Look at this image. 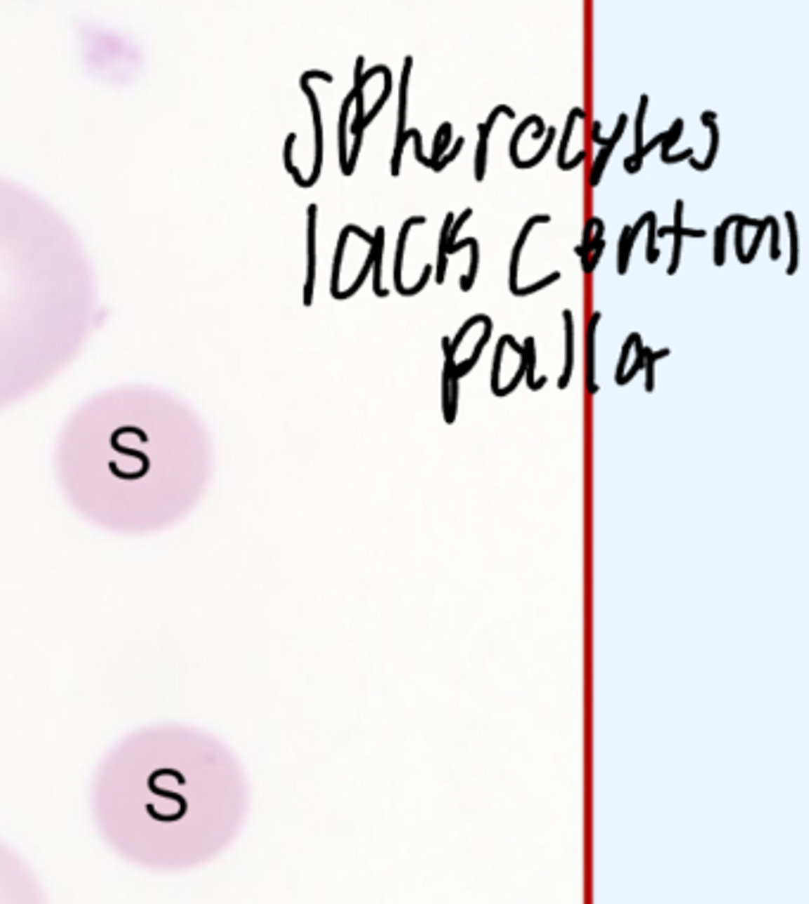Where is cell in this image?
I'll return each instance as SVG.
<instances>
[{
  "label": "cell",
  "instance_id": "1",
  "mask_svg": "<svg viewBox=\"0 0 809 904\" xmlns=\"http://www.w3.org/2000/svg\"><path fill=\"white\" fill-rule=\"evenodd\" d=\"M245 814L238 759L219 738L185 724L128 733L93 781V816L105 843L150 871H188L216 859Z\"/></svg>",
  "mask_w": 809,
  "mask_h": 904
},
{
  "label": "cell",
  "instance_id": "2",
  "mask_svg": "<svg viewBox=\"0 0 809 904\" xmlns=\"http://www.w3.org/2000/svg\"><path fill=\"white\" fill-rule=\"evenodd\" d=\"M0 904H46L39 878L5 843H0Z\"/></svg>",
  "mask_w": 809,
  "mask_h": 904
},
{
  "label": "cell",
  "instance_id": "3",
  "mask_svg": "<svg viewBox=\"0 0 809 904\" xmlns=\"http://www.w3.org/2000/svg\"><path fill=\"white\" fill-rule=\"evenodd\" d=\"M499 114H506L508 119H513L515 109L513 107H506V105H499V107H494V112L489 114V119L477 126V128H480V140H477V159H475V178L477 180H484V171H487V140H489V131H491V126H494V121L499 119Z\"/></svg>",
  "mask_w": 809,
  "mask_h": 904
},
{
  "label": "cell",
  "instance_id": "4",
  "mask_svg": "<svg viewBox=\"0 0 809 904\" xmlns=\"http://www.w3.org/2000/svg\"><path fill=\"white\" fill-rule=\"evenodd\" d=\"M601 311L591 314L589 326H587V392L589 394H599L601 387L596 385V328L601 323Z\"/></svg>",
  "mask_w": 809,
  "mask_h": 904
},
{
  "label": "cell",
  "instance_id": "5",
  "mask_svg": "<svg viewBox=\"0 0 809 904\" xmlns=\"http://www.w3.org/2000/svg\"><path fill=\"white\" fill-rule=\"evenodd\" d=\"M681 214H683V202H681V199H676V204H674V226H664V228H660L657 233H655L657 238H664V235L674 233V249H671V264H669V269H667L669 276H674L676 269H679V261H681V238H683V221H681Z\"/></svg>",
  "mask_w": 809,
  "mask_h": 904
},
{
  "label": "cell",
  "instance_id": "6",
  "mask_svg": "<svg viewBox=\"0 0 809 904\" xmlns=\"http://www.w3.org/2000/svg\"><path fill=\"white\" fill-rule=\"evenodd\" d=\"M549 221H551V216H549V214H537V216H532V219L525 223V228L520 230V238H518V242H515V247H513V257H510V278H508V283H510V292L518 290L520 252H522V247H525L527 235H530V230H532L534 226H537V223H549Z\"/></svg>",
  "mask_w": 809,
  "mask_h": 904
},
{
  "label": "cell",
  "instance_id": "7",
  "mask_svg": "<svg viewBox=\"0 0 809 904\" xmlns=\"http://www.w3.org/2000/svg\"><path fill=\"white\" fill-rule=\"evenodd\" d=\"M563 321H565V371L558 380L560 390H565L570 385L572 366H575V323H572V311L570 309L563 311Z\"/></svg>",
  "mask_w": 809,
  "mask_h": 904
},
{
  "label": "cell",
  "instance_id": "8",
  "mask_svg": "<svg viewBox=\"0 0 809 904\" xmlns=\"http://www.w3.org/2000/svg\"><path fill=\"white\" fill-rule=\"evenodd\" d=\"M422 223H427L425 216H408L406 223L401 226V233H399V245H396V259H394V290L399 292L401 297H403V290H406L401 285V261H403V252H406L408 230L413 226H422Z\"/></svg>",
  "mask_w": 809,
  "mask_h": 904
},
{
  "label": "cell",
  "instance_id": "9",
  "mask_svg": "<svg viewBox=\"0 0 809 904\" xmlns=\"http://www.w3.org/2000/svg\"><path fill=\"white\" fill-rule=\"evenodd\" d=\"M385 228L380 226L377 230H375V235H373V242H370V247H373V292H375V297H387L389 292L387 290H382V285H380V280H382V249H385Z\"/></svg>",
  "mask_w": 809,
  "mask_h": 904
},
{
  "label": "cell",
  "instance_id": "10",
  "mask_svg": "<svg viewBox=\"0 0 809 904\" xmlns=\"http://www.w3.org/2000/svg\"><path fill=\"white\" fill-rule=\"evenodd\" d=\"M646 107H648V95H641L638 102V114H636V152L631 157L624 159V169L627 173H638L643 161H641V149H643V117H646Z\"/></svg>",
  "mask_w": 809,
  "mask_h": 904
},
{
  "label": "cell",
  "instance_id": "11",
  "mask_svg": "<svg viewBox=\"0 0 809 904\" xmlns=\"http://www.w3.org/2000/svg\"><path fill=\"white\" fill-rule=\"evenodd\" d=\"M410 69H413V58L403 60V74H401V88H399V128H396V138H401L406 133V107H408V79Z\"/></svg>",
  "mask_w": 809,
  "mask_h": 904
},
{
  "label": "cell",
  "instance_id": "12",
  "mask_svg": "<svg viewBox=\"0 0 809 904\" xmlns=\"http://www.w3.org/2000/svg\"><path fill=\"white\" fill-rule=\"evenodd\" d=\"M484 333H482V338H480V342L475 345V349H472V354H470V359L468 361H463V364H458L456 368H453V375L456 378H463V375H468V373L475 368V364L480 361V354H482V349L487 347V342H489V338H491V318L489 316H484Z\"/></svg>",
  "mask_w": 809,
  "mask_h": 904
},
{
  "label": "cell",
  "instance_id": "13",
  "mask_svg": "<svg viewBox=\"0 0 809 904\" xmlns=\"http://www.w3.org/2000/svg\"><path fill=\"white\" fill-rule=\"evenodd\" d=\"M453 219H456V216L449 211L446 219H444V226H441V235H439V261H437V273H434V280H437L439 285L446 280V247H449V230H451Z\"/></svg>",
  "mask_w": 809,
  "mask_h": 904
},
{
  "label": "cell",
  "instance_id": "14",
  "mask_svg": "<svg viewBox=\"0 0 809 904\" xmlns=\"http://www.w3.org/2000/svg\"><path fill=\"white\" fill-rule=\"evenodd\" d=\"M309 285H307V304H311L314 295V271H316V204L309 209Z\"/></svg>",
  "mask_w": 809,
  "mask_h": 904
},
{
  "label": "cell",
  "instance_id": "15",
  "mask_svg": "<svg viewBox=\"0 0 809 904\" xmlns=\"http://www.w3.org/2000/svg\"><path fill=\"white\" fill-rule=\"evenodd\" d=\"M302 86H304V91L309 93V98H311V107H314V121H316V169H314V176H311V180H307V188L309 185H314L316 183V178H319V173H321V149H323V145H321V112H319V100L314 98V93H311V88L307 86V81H302Z\"/></svg>",
  "mask_w": 809,
  "mask_h": 904
},
{
  "label": "cell",
  "instance_id": "16",
  "mask_svg": "<svg viewBox=\"0 0 809 904\" xmlns=\"http://www.w3.org/2000/svg\"><path fill=\"white\" fill-rule=\"evenodd\" d=\"M577 119H587V112H584L582 107H575L568 114V124H565V131H563V140H560V145H558V166L563 169L565 164H568V159H565V152H568V145H570V135H572V128H575V121Z\"/></svg>",
  "mask_w": 809,
  "mask_h": 904
},
{
  "label": "cell",
  "instance_id": "17",
  "mask_svg": "<svg viewBox=\"0 0 809 904\" xmlns=\"http://www.w3.org/2000/svg\"><path fill=\"white\" fill-rule=\"evenodd\" d=\"M449 145H453V126L449 121H444L439 126V131H437V135H434V149H432V166L437 164V161L444 157L446 152H449Z\"/></svg>",
  "mask_w": 809,
  "mask_h": 904
},
{
  "label": "cell",
  "instance_id": "18",
  "mask_svg": "<svg viewBox=\"0 0 809 904\" xmlns=\"http://www.w3.org/2000/svg\"><path fill=\"white\" fill-rule=\"evenodd\" d=\"M532 124H537V126H539V124H544V119H541L539 114L527 117V119L522 121L520 126H518V131H515V133H513V138H510V161H513V164L518 166V169H522V159H520V154H518L520 138H522V133H525V131H527V126H532Z\"/></svg>",
  "mask_w": 809,
  "mask_h": 904
},
{
  "label": "cell",
  "instance_id": "19",
  "mask_svg": "<svg viewBox=\"0 0 809 904\" xmlns=\"http://www.w3.org/2000/svg\"><path fill=\"white\" fill-rule=\"evenodd\" d=\"M634 349H636V361H634V366H631V371L629 373H624L620 380H617V385H629L634 378L638 375V371L641 368L646 366V354H648V349L643 347V340H641V335L636 333V338H634Z\"/></svg>",
  "mask_w": 809,
  "mask_h": 904
},
{
  "label": "cell",
  "instance_id": "20",
  "mask_svg": "<svg viewBox=\"0 0 809 904\" xmlns=\"http://www.w3.org/2000/svg\"><path fill=\"white\" fill-rule=\"evenodd\" d=\"M786 221H788V233H790V264L786 273L793 276L798 271V223H795V214L793 211H786Z\"/></svg>",
  "mask_w": 809,
  "mask_h": 904
},
{
  "label": "cell",
  "instance_id": "21",
  "mask_svg": "<svg viewBox=\"0 0 809 904\" xmlns=\"http://www.w3.org/2000/svg\"><path fill=\"white\" fill-rule=\"evenodd\" d=\"M470 271L465 276H460V290L468 292L475 285V273H477V264H480V245H477L475 238H470Z\"/></svg>",
  "mask_w": 809,
  "mask_h": 904
},
{
  "label": "cell",
  "instance_id": "22",
  "mask_svg": "<svg viewBox=\"0 0 809 904\" xmlns=\"http://www.w3.org/2000/svg\"><path fill=\"white\" fill-rule=\"evenodd\" d=\"M347 238H349V228H345L342 230V235H340V242H337V252H335V266H333V283H330V292H333V297L337 299V295H340V266H342V254H345V245H347Z\"/></svg>",
  "mask_w": 809,
  "mask_h": 904
},
{
  "label": "cell",
  "instance_id": "23",
  "mask_svg": "<svg viewBox=\"0 0 809 904\" xmlns=\"http://www.w3.org/2000/svg\"><path fill=\"white\" fill-rule=\"evenodd\" d=\"M669 349H657V352H650L648 349V354H646V392H653L655 390V361L657 359H664V357H669Z\"/></svg>",
  "mask_w": 809,
  "mask_h": 904
},
{
  "label": "cell",
  "instance_id": "24",
  "mask_svg": "<svg viewBox=\"0 0 809 904\" xmlns=\"http://www.w3.org/2000/svg\"><path fill=\"white\" fill-rule=\"evenodd\" d=\"M733 226V216H726L721 221V226H717L714 230V266H724V238H726V230Z\"/></svg>",
  "mask_w": 809,
  "mask_h": 904
},
{
  "label": "cell",
  "instance_id": "25",
  "mask_svg": "<svg viewBox=\"0 0 809 904\" xmlns=\"http://www.w3.org/2000/svg\"><path fill=\"white\" fill-rule=\"evenodd\" d=\"M613 149H615V147H610V145L601 147L599 157H596L594 166H591V173H589V185H591V188H599L601 176H603V171H606V164H608L610 154H613Z\"/></svg>",
  "mask_w": 809,
  "mask_h": 904
},
{
  "label": "cell",
  "instance_id": "26",
  "mask_svg": "<svg viewBox=\"0 0 809 904\" xmlns=\"http://www.w3.org/2000/svg\"><path fill=\"white\" fill-rule=\"evenodd\" d=\"M707 131H709V152H707V159L705 161H700V171H707V169H712V164H714V157H717V149H719V128H717V121H705L702 124Z\"/></svg>",
  "mask_w": 809,
  "mask_h": 904
},
{
  "label": "cell",
  "instance_id": "27",
  "mask_svg": "<svg viewBox=\"0 0 809 904\" xmlns=\"http://www.w3.org/2000/svg\"><path fill=\"white\" fill-rule=\"evenodd\" d=\"M510 338L513 335H503V338L499 340V345H496V354H494V373H491V392H499L501 390V361H503V349H506V345L510 342Z\"/></svg>",
  "mask_w": 809,
  "mask_h": 904
},
{
  "label": "cell",
  "instance_id": "28",
  "mask_svg": "<svg viewBox=\"0 0 809 904\" xmlns=\"http://www.w3.org/2000/svg\"><path fill=\"white\" fill-rule=\"evenodd\" d=\"M648 254H646V261L648 264H657L660 261V249H655V240H657V214L655 211H648Z\"/></svg>",
  "mask_w": 809,
  "mask_h": 904
},
{
  "label": "cell",
  "instance_id": "29",
  "mask_svg": "<svg viewBox=\"0 0 809 904\" xmlns=\"http://www.w3.org/2000/svg\"><path fill=\"white\" fill-rule=\"evenodd\" d=\"M563 278L560 276V271H556V273H551L549 278H544V280H539V283H532V285H527V288H518L513 292L515 297H527V295H534V292H539V290H544V288H549V285H553V283H558V280Z\"/></svg>",
  "mask_w": 809,
  "mask_h": 904
},
{
  "label": "cell",
  "instance_id": "30",
  "mask_svg": "<svg viewBox=\"0 0 809 904\" xmlns=\"http://www.w3.org/2000/svg\"><path fill=\"white\" fill-rule=\"evenodd\" d=\"M774 221V216H767V219H762L759 221V226H757V235H755V240H752V247H750V252H745V257H743V264H752V259L757 257V249H759V242H762V238H764V230L769 228V223Z\"/></svg>",
  "mask_w": 809,
  "mask_h": 904
},
{
  "label": "cell",
  "instance_id": "31",
  "mask_svg": "<svg viewBox=\"0 0 809 904\" xmlns=\"http://www.w3.org/2000/svg\"><path fill=\"white\" fill-rule=\"evenodd\" d=\"M546 142H544V147L539 149L537 152V157H532V159H522V169H532V166H537L539 161H544V157L549 154V149H551V145H553V138H556V128H549L546 131Z\"/></svg>",
  "mask_w": 809,
  "mask_h": 904
},
{
  "label": "cell",
  "instance_id": "32",
  "mask_svg": "<svg viewBox=\"0 0 809 904\" xmlns=\"http://www.w3.org/2000/svg\"><path fill=\"white\" fill-rule=\"evenodd\" d=\"M463 142H465L463 138H458L456 142H453V145H451V149H449V152H446V154H444V157H441V159L437 161V164H434V166H432V171H434V173L444 171V169H446V166H449V164H451V161L458 157V152H460V147H463Z\"/></svg>",
  "mask_w": 809,
  "mask_h": 904
},
{
  "label": "cell",
  "instance_id": "33",
  "mask_svg": "<svg viewBox=\"0 0 809 904\" xmlns=\"http://www.w3.org/2000/svg\"><path fill=\"white\" fill-rule=\"evenodd\" d=\"M482 321H484V314H477V316H472V318H468V321H465V323H463V326H460V330H458V335H456V338H453V340H451V352H453V354H456V349H458V345H460V342H463V340H465V335H468V330H470L472 326H475V323H482Z\"/></svg>",
  "mask_w": 809,
  "mask_h": 904
},
{
  "label": "cell",
  "instance_id": "34",
  "mask_svg": "<svg viewBox=\"0 0 809 904\" xmlns=\"http://www.w3.org/2000/svg\"><path fill=\"white\" fill-rule=\"evenodd\" d=\"M432 273H434V266L432 264H427L425 269H422V276H420V280L415 285H410V288H406L403 290V297H413V295H418V292L425 288L427 283H430V278H432Z\"/></svg>",
  "mask_w": 809,
  "mask_h": 904
},
{
  "label": "cell",
  "instance_id": "35",
  "mask_svg": "<svg viewBox=\"0 0 809 904\" xmlns=\"http://www.w3.org/2000/svg\"><path fill=\"white\" fill-rule=\"evenodd\" d=\"M634 338H636V333H631L629 338H627V342H624V347H622V354H620V364H617V373H615V383L624 375V366H627V359H629V352L634 349Z\"/></svg>",
  "mask_w": 809,
  "mask_h": 904
},
{
  "label": "cell",
  "instance_id": "36",
  "mask_svg": "<svg viewBox=\"0 0 809 904\" xmlns=\"http://www.w3.org/2000/svg\"><path fill=\"white\" fill-rule=\"evenodd\" d=\"M603 249H606V240H601L599 245H596L594 252H591V257H589V261H587V266H584V273H587V276H594L596 266H599V261H601V257H603Z\"/></svg>",
  "mask_w": 809,
  "mask_h": 904
},
{
  "label": "cell",
  "instance_id": "37",
  "mask_svg": "<svg viewBox=\"0 0 809 904\" xmlns=\"http://www.w3.org/2000/svg\"><path fill=\"white\" fill-rule=\"evenodd\" d=\"M410 138H413V142H415V157H418V161L422 166H427V169H432V161L425 157V152H422V138H420V131L418 128H410Z\"/></svg>",
  "mask_w": 809,
  "mask_h": 904
},
{
  "label": "cell",
  "instance_id": "38",
  "mask_svg": "<svg viewBox=\"0 0 809 904\" xmlns=\"http://www.w3.org/2000/svg\"><path fill=\"white\" fill-rule=\"evenodd\" d=\"M769 228H771V247H769V257H771V261H776V259H779V254H781V249H779V223H776V219L769 223Z\"/></svg>",
  "mask_w": 809,
  "mask_h": 904
},
{
  "label": "cell",
  "instance_id": "39",
  "mask_svg": "<svg viewBox=\"0 0 809 904\" xmlns=\"http://www.w3.org/2000/svg\"><path fill=\"white\" fill-rule=\"evenodd\" d=\"M472 216V209L468 207V209H463V214L458 216V219H453V223H451V230H449V245H453V240H456V235H458V230L463 228V223L468 221Z\"/></svg>",
  "mask_w": 809,
  "mask_h": 904
},
{
  "label": "cell",
  "instance_id": "40",
  "mask_svg": "<svg viewBox=\"0 0 809 904\" xmlns=\"http://www.w3.org/2000/svg\"><path fill=\"white\" fill-rule=\"evenodd\" d=\"M733 247H736V257H738V261L743 264V257H745V252H743V226H736V240H733Z\"/></svg>",
  "mask_w": 809,
  "mask_h": 904
},
{
  "label": "cell",
  "instance_id": "41",
  "mask_svg": "<svg viewBox=\"0 0 809 904\" xmlns=\"http://www.w3.org/2000/svg\"><path fill=\"white\" fill-rule=\"evenodd\" d=\"M584 159H587V152H584V149H582V152L577 154L575 159L568 161V164L563 166V171H572V169H577V166H580V164H584Z\"/></svg>",
  "mask_w": 809,
  "mask_h": 904
},
{
  "label": "cell",
  "instance_id": "42",
  "mask_svg": "<svg viewBox=\"0 0 809 904\" xmlns=\"http://www.w3.org/2000/svg\"><path fill=\"white\" fill-rule=\"evenodd\" d=\"M347 228H349V233H354V235H359V238H361V240H363V242H368V245H370V242H373V235H370V233H366V230H363V228H359V226H347Z\"/></svg>",
  "mask_w": 809,
  "mask_h": 904
},
{
  "label": "cell",
  "instance_id": "43",
  "mask_svg": "<svg viewBox=\"0 0 809 904\" xmlns=\"http://www.w3.org/2000/svg\"><path fill=\"white\" fill-rule=\"evenodd\" d=\"M700 119H702V124H705V121H717V112H712V109L702 112V117H700Z\"/></svg>",
  "mask_w": 809,
  "mask_h": 904
},
{
  "label": "cell",
  "instance_id": "44",
  "mask_svg": "<svg viewBox=\"0 0 809 904\" xmlns=\"http://www.w3.org/2000/svg\"><path fill=\"white\" fill-rule=\"evenodd\" d=\"M601 128H603V124L594 121V126H591V138H601Z\"/></svg>",
  "mask_w": 809,
  "mask_h": 904
},
{
  "label": "cell",
  "instance_id": "45",
  "mask_svg": "<svg viewBox=\"0 0 809 904\" xmlns=\"http://www.w3.org/2000/svg\"><path fill=\"white\" fill-rule=\"evenodd\" d=\"M544 131H546V124H539L537 131H534V133H532V138H534V140H539L541 135H544Z\"/></svg>",
  "mask_w": 809,
  "mask_h": 904
}]
</instances>
